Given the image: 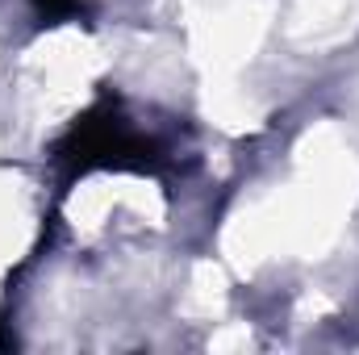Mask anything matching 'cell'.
Here are the masks:
<instances>
[{"mask_svg": "<svg viewBox=\"0 0 359 355\" xmlns=\"http://www.w3.org/2000/svg\"><path fill=\"white\" fill-rule=\"evenodd\" d=\"M63 159H76L80 168L88 163H113V168H147L151 163V147L142 138H134L113 113H88L67 142L59 147Z\"/></svg>", "mask_w": 359, "mask_h": 355, "instance_id": "cell-1", "label": "cell"}, {"mask_svg": "<svg viewBox=\"0 0 359 355\" xmlns=\"http://www.w3.org/2000/svg\"><path fill=\"white\" fill-rule=\"evenodd\" d=\"M50 21H59V17H76V13H84V4L80 0H34Z\"/></svg>", "mask_w": 359, "mask_h": 355, "instance_id": "cell-2", "label": "cell"}]
</instances>
